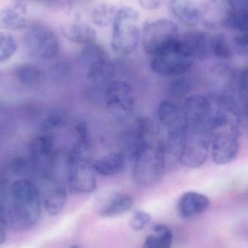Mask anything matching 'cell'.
<instances>
[{
  "label": "cell",
  "mask_w": 248,
  "mask_h": 248,
  "mask_svg": "<svg viewBox=\"0 0 248 248\" xmlns=\"http://www.w3.org/2000/svg\"><path fill=\"white\" fill-rule=\"evenodd\" d=\"M11 202L5 211L7 226L15 231H27L41 216L42 198L39 186L31 179L15 181L10 188Z\"/></svg>",
  "instance_id": "6da1fadb"
},
{
  "label": "cell",
  "mask_w": 248,
  "mask_h": 248,
  "mask_svg": "<svg viewBox=\"0 0 248 248\" xmlns=\"http://www.w3.org/2000/svg\"><path fill=\"white\" fill-rule=\"evenodd\" d=\"M131 160L132 177L140 186L152 187L163 179L167 158L165 146L161 143L155 140L146 143Z\"/></svg>",
  "instance_id": "7a4b0ae2"
},
{
  "label": "cell",
  "mask_w": 248,
  "mask_h": 248,
  "mask_svg": "<svg viewBox=\"0 0 248 248\" xmlns=\"http://www.w3.org/2000/svg\"><path fill=\"white\" fill-rule=\"evenodd\" d=\"M140 14L135 9L124 6L117 10L113 23L111 46L116 53L120 55L132 53L140 43Z\"/></svg>",
  "instance_id": "3957f363"
},
{
  "label": "cell",
  "mask_w": 248,
  "mask_h": 248,
  "mask_svg": "<svg viewBox=\"0 0 248 248\" xmlns=\"http://www.w3.org/2000/svg\"><path fill=\"white\" fill-rule=\"evenodd\" d=\"M177 25L169 19H157L146 22L141 31L144 51L153 57L173 46L179 39Z\"/></svg>",
  "instance_id": "277c9868"
},
{
  "label": "cell",
  "mask_w": 248,
  "mask_h": 248,
  "mask_svg": "<svg viewBox=\"0 0 248 248\" xmlns=\"http://www.w3.org/2000/svg\"><path fill=\"white\" fill-rule=\"evenodd\" d=\"M211 142V134L208 130L186 128L179 149L178 160L188 169L201 167L208 159Z\"/></svg>",
  "instance_id": "5b68a950"
},
{
  "label": "cell",
  "mask_w": 248,
  "mask_h": 248,
  "mask_svg": "<svg viewBox=\"0 0 248 248\" xmlns=\"http://www.w3.org/2000/svg\"><path fill=\"white\" fill-rule=\"evenodd\" d=\"M24 44L28 52L39 59H52L60 50L58 36L52 29L42 23L29 26L25 33Z\"/></svg>",
  "instance_id": "8992f818"
},
{
  "label": "cell",
  "mask_w": 248,
  "mask_h": 248,
  "mask_svg": "<svg viewBox=\"0 0 248 248\" xmlns=\"http://www.w3.org/2000/svg\"><path fill=\"white\" fill-rule=\"evenodd\" d=\"M106 103L108 111L113 119L125 120L135 108L134 89L124 80H113L106 87Z\"/></svg>",
  "instance_id": "52a82bcc"
},
{
  "label": "cell",
  "mask_w": 248,
  "mask_h": 248,
  "mask_svg": "<svg viewBox=\"0 0 248 248\" xmlns=\"http://www.w3.org/2000/svg\"><path fill=\"white\" fill-rule=\"evenodd\" d=\"M194 61L181 50L177 40L171 47L152 57L150 68L158 75L176 77L187 74L193 66Z\"/></svg>",
  "instance_id": "ba28073f"
},
{
  "label": "cell",
  "mask_w": 248,
  "mask_h": 248,
  "mask_svg": "<svg viewBox=\"0 0 248 248\" xmlns=\"http://www.w3.org/2000/svg\"><path fill=\"white\" fill-rule=\"evenodd\" d=\"M157 118L168 134V142L180 144L186 133V122L183 109L174 102L163 100L157 106Z\"/></svg>",
  "instance_id": "9c48e42d"
},
{
  "label": "cell",
  "mask_w": 248,
  "mask_h": 248,
  "mask_svg": "<svg viewBox=\"0 0 248 248\" xmlns=\"http://www.w3.org/2000/svg\"><path fill=\"white\" fill-rule=\"evenodd\" d=\"M29 153L32 164L42 177L52 176L51 170L57 159L53 134L43 132L35 137L29 143Z\"/></svg>",
  "instance_id": "30bf717a"
},
{
  "label": "cell",
  "mask_w": 248,
  "mask_h": 248,
  "mask_svg": "<svg viewBox=\"0 0 248 248\" xmlns=\"http://www.w3.org/2000/svg\"><path fill=\"white\" fill-rule=\"evenodd\" d=\"M88 159H68V186L74 195L93 192L97 186L95 171Z\"/></svg>",
  "instance_id": "8fae6325"
},
{
  "label": "cell",
  "mask_w": 248,
  "mask_h": 248,
  "mask_svg": "<svg viewBox=\"0 0 248 248\" xmlns=\"http://www.w3.org/2000/svg\"><path fill=\"white\" fill-rule=\"evenodd\" d=\"M178 45L194 61L208 59L213 54V36L206 32L192 31L182 33L179 35Z\"/></svg>",
  "instance_id": "7c38bea8"
},
{
  "label": "cell",
  "mask_w": 248,
  "mask_h": 248,
  "mask_svg": "<svg viewBox=\"0 0 248 248\" xmlns=\"http://www.w3.org/2000/svg\"><path fill=\"white\" fill-rule=\"evenodd\" d=\"M182 109L186 119V128L209 131L210 104L208 97L198 94L189 96L185 100Z\"/></svg>",
  "instance_id": "4fadbf2b"
},
{
  "label": "cell",
  "mask_w": 248,
  "mask_h": 248,
  "mask_svg": "<svg viewBox=\"0 0 248 248\" xmlns=\"http://www.w3.org/2000/svg\"><path fill=\"white\" fill-rule=\"evenodd\" d=\"M43 179L45 181V185L43 193H42V203L48 214L58 215L66 203V188L62 182L57 180L52 176Z\"/></svg>",
  "instance_id": "5bb4252c"
},
{
  "label": "cell",
  "mask_w": 248,
  "mask_h": 248,
  "mask_svg": "<svg viewBox=\"0 0 248 248\" xmlns=\"http://www.w3.org/2000/svg\"><path fill=\"white\" fill-rule=\"evenodd\" d=\"M210 206V200L205 195L189 191L181 196L178 202V211L182 218H195L205 213Z\"/></svg>",
  "instance_id": "9a60e30c"
},
{
  "label": "cell",
  "mask_w": 248,
  "mask_h": 248,
  "mask_svg": "<svg viewBox=\"0 0 248 248\" xmlns=\"http://www.w3.org/2000/svg\"><path fill=\"white\" fill-rule=\"evenodd\" d=\"M172 14L185 26L194 27L202 18V13L195 0H169Z\"/></svg>",
  "instance_id": "2e32d148"
},
{
  "label": "cell",
  "mask_w": 248,
  "mask_h": 248,
  "mask_svg": "<svg viewBox=\"0 0 248 248\" xmlns=\"http://www.w3.org/2000/svg\"><path fill=\"white\" fill-rule=\"evenodd\" d=\"M127 156L124 152L109 153L92 162L94 171L106 177H112L123 171Z\"/></svg>",
  "instance_id": "e0dca14e"
},
{
  "label": "cell",
  "mask_w": 248,
  "mask_h": 248,
  "mask_svg": "<svg viewBox=\"0 0 248 248\" xmlns=\"http://www.w3.org/2000/svg\"><path fill=\"white\" fill-rule=\"evenodd\" d=\"M26 13V4L23 1L0 8V29L12 31L24 29L27 26Z\"/></svg>",
  "instance_id": "ac0fdd59"
},
{
  "label": "cell",
  "mask_w": 248,
  "mask_h": 248,
  "mask_svg": "<svg viewBox=\"0 0 248 248\" xmlns=\"http://www.w3.org/2000/svg\"><path fill=\"white\" fill-rule=\"evenodd\" d=\"M116 74L114 64L108 57L94 61L87 65V77L95 84H109Z\"/></svg>",
  "instance_id": "d6986e66"
},
{
  "label": "cell",
  "mask_w": 248,
  "mask_h": 248,
  "mask_svg": "<svg viewBox=\"0 0 248 248\" xmlns=\"http://www.w3.org/2000/svg\"><path fill=\"white\" fill-rule=\"evenodd\" d=\"M63 36L71 42L79 45H90L96 39V31L89 25L80 22L67 23L61 26Z\"/></svg>",
  "instance_id": "ffe728a7"
},
{
  "label": "cell",
  "mask_w": 248,
  "mask_h": 248,
  "mask_svg": "<svg viewBox=\"0 0 248 248\" xmlns=\"http://www.w3.org/2000/svg\"><path fill=\"white\" fill-rule=\"evenodd\" d=\"M134 204V200L128 194H117L114 195L100 211L103 217H114L128 212Z\"/></svg>",
  "instance_id": "44dd1931"
},
{
  "label": "cell",
  "mask_w": 248,
  "mask_h": 248,
  "mask_svg": "<svg viewBox=\"0 0 248 248\" xmlns=\"http://www.w3.org/2000/svg\"><path fill=\"white\" fill-rule=\"evenodd\" d=\"M14 72L15 77L20 84L29 87L39 85L45 78L43 71L34 64H21L16 68Z\"/></svg>",
  "instance_id": "7402d4cb"
},
{
  "label": "cell",
  "mask_w": 248,
  "mask_h": 248,
  "mask_svg": "<svg viewBox=\"0 0 248 248\" xmlns=\"http://www.w3.org/2000/svg\"><path fill=\"white\" fill-rule=\"evenodd\" d=\"M173 235L171 231L164 224L154 227V233L146 237L142 248H170Z\"/></svg>",
  "instance_id": "603a6c76"
},
{
  "label": "cell",
  "mask_w": 248,
  "mask_h": 248,
  "mask_svg": "<svg viewBox=\"0 0 248 248\" xmlns=\"http://www.w3.org/2000/svg\"><path fill=\"white\" fill-rule=\"evenodd\" d=\"M118 9L112 4L101 3L93 9L92 19L98 27H107L113 24Z\"/></svg>",
  "instance_id": "cb8c5ba5"
},
{
  "label": "cell",
  "mask_w": 248,
  "mask_h": 248,
  "mask_svg": "<svg viewBox=\"0 0 248 248\" xmlns=\"http://www.w3.org/2000/svg\"><path fill=\"white\" fill-rule=\"evenodd\" d=\"M224 26L242 33H248V9H233L224 17Z\"/></svg>",
  "instance_id": "d4e9b609"
},
{
  "label": "cell",
  "mask_w": 248,
  "mask_h": 248,
  "mask_svg": "<svg viewBox=\"0 0 248 248\" xmlns=\"http://www.w3.org/2000/svg\"><path fill=\"white\" fill-rule=\"evenodd\" d=\"M173 78L168 87V93L171 97L179 98L187 95L192 91L193 82L190 77L185 74Z\"/></svg>",
  "instance_id": "484cf974"
},
{
  "label": "cell",
  "mask_w": 248,
  "mask_h": 248,
  "mask_svg": "<svg viewBox=\"0 0 248 248\" xmlns=\"http://www.w3.org/2000/svg\"><path fill=\"white\" fill-rule=\"evenodd\" d=\"M17 48L16 40L11 35L0 31V62L10 59L16 53Z\"/></svg>",
  "instance_id": "4316f807"
},
{
  "label": "cell",
  "mask_w": 248,
  "mask_h": 248,
  "mask_svg": "<svg viewBox=\"0 0 248 248\" xmlns=\"http://www.w3.org/2000/svg\"><path fill=\"white\" fill-rule=\"evenodd\" d=\"M213 54L218 59L227 61L232 57L231 48L227 38L223 34L213 36Z\"/></svg>",
  "instance_id": "83f0119b"
},
{
  "label": "cell",
  "mask_w": 248,
  "mask_h": 248,
  "mask_svg": "<svg viewBox=\"0 0 248 248\" xmlns=\"http://www.w3.org/2000/svg\"><path fill=\"white\" fill-rule=\"evenodd\" d=\"M66 120V116L63 112L55 110L51 113L42 122V131L45 133H52V131L65 125Z\"/></svg>",
  "instance_id": "f1b7e54d"
},
{
  "label": "cell",
  "mask_w": 248,
  "mask_h": 248,
  "mask_svg": "<svg viewBox=\"0 0 248 248\" xmlns=\"http://www.w3.org/2000/svg\"><path fill=\"white\" fill-rule=\"evenodd\" d=\"M106 57H108V54L104 48L94 43L86 45L81 52V58L87 65L94 61Z\"/></svg>",
  "instance_id": "f546056e"
},
{
  "label": "cell",
  "mask_w": 248,
  "mask_h": 248,
  "mask_svg": "<svg viewBox=\"0 0 248 248\" xmlns=\"http://www.w3.org/2000/svg\"><path fill=\"white\" fill-rule=\"evenodd\" d=\"M150 221L151 216L148 213L137 211L130 220V227L134 231H141L150 224Z\"/></svg>",
  "instance_id": "4dcf8cb0"
},
{
  "label": "cell",
  "mask_w": 248,
  "mask_h": 248,
  "mask_svg": "<svg viewBox=\"0 0 248 248\" xmlns=\"http://www.w3.org/2000/svg\"><path fill=\"white\" fill-rule=\"evenodd\" d=\"M7 222L6 219L5 211L4 207L0 205V245L3 244L6 239V230Z\"/></svg>",
  "instance_id": "1f68e13d"
},
{
  "label": "cell",
  "mask_w": 248,
  "mask_h": 248,
  "mask_svg": "<svg viewBox=\"0 0 248 248\" xmlns=\"http://www.w3.org/2000/svg\"><path fill=\"white\" fill-rule=\"evenodd\" d=\"M140 6L146 10H154L158 8L161 0H139Z\"/></svg>",
  "instance_id": "d6a6232c"
},
{
  "label": "cell",
  "mask_w": 248,
  "mask_h": 248,
  "mask_svg": "<svg viewBox=\"0 0 248 248\" xmlns=\"http://www.w3.org/2000/svg\"><path fill=\"white\" fill-rule=\"evenodd\" d=\"M233 9H248V0H227Z\"/></svg>",
  "instance_id": "836d02e7"
},
{
  "label": "cell",
  "mask_w": 248,
  "mask_h": 248,
  "mask_svg": "<svg viewBox=\"0 0 248 248\" xmlns=\"http://www.w3.org/2000/svg\"><path fill=\"white\" fill-rule=\"evenodd\" d=\"M91 0H67V3L70 7H78L80 6L85 5Z\"/></svg>",
  "instance_id": "e575fe53"
},
{
  "label": "cell",
  "mask_w": 248,
  "mask_h": 248,
  "mask_svg": "<svg viewBox=\"0 0 248 248\" xmlns=\"http://www.w3.org/2000/svg\"><path fill=\"white\" fill-rule=\"evenodd\" d=\"M37 2L41 3V4H45V5H53L56 4L59 0H34Z\"/></svg>",
  "instance_id": "d590c367"
},
{
  "label": "cell",
  "mask_w": 248,
  "mask_h": 248,
  "mask_svg": "<svg viewBox=\"0 0 248 248\" xmlns=\"http://www.w3.org/2000/svg\"><path fill=\"white\" fill-rule=\"evenodd\" d=\"M71 248H78V246H73V247H71Z\"/></svg>",
  "instance_id": "8d00e7d4"
}]
</instances>
